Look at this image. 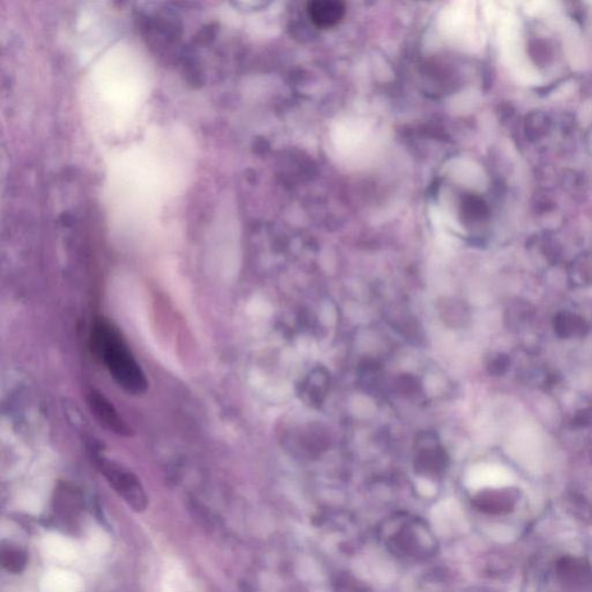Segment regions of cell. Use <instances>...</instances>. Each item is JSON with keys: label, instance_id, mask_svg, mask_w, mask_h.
Wrapping results in <instances>:
<instances>
[{"label": "cell", "instance_id": "obj_8", "mask_svg": "<svg viewBox=\"0 0 592 592\" xmlns=\"http://www.w3.org/2000/svg\"><path fill=\"white\" fill-rule=\"evenodd\" d=\"M550 129V121L543 112H533L526 116L525 133L531 141L540 140Z\"/></svg>", "mask_w": 592, "mask_h": 592}, {"label": "cell", "instance_id": "obj_5", "mask_svg": "<svg viewBox=\"0 0 592 592\" xmlns=\"http://www.w3.org/2000/svg\"><path fill=\"white\" fill-rule=\"evenodd\" d=\"M512 474L500 465H486L474 471L470 482L474 487H502L512 484Z\"/></svg>", "mask_w": 592, "mask_h": 592}, {"label": "cell", "instance_id": "obj_2", "mask_svg": "<svg viewBox=\"0 0 592 592\" xmlns=\"http://www.w3.org/2000/svg\"><path fill=\"white\" fill-rule=\"evenodd\" d=\"M95 463L109 485L133 510L139 512L146 509V493L132 471L100 453L95 455Z\"/></svg>", "mask_w": 592, "mask_h": 592}, {"label": "cell", "instance_id": "obj_7", "mask_svg": "<svg viewBox=\"0 0 592 592\" xmlns=\"http://www.w3.org/2000/svg\"><path fill=\"white\" fill-rule=\"evenodd\" d=\"M328 374L323 369H316L308 378L306 384V394L309 397L311 404L320 405L324 399L325 392L328 389Z\"/></svg>", "mask_w": 592, "mask_h": 592}, {"label": "cell", "instance_id": "obj_4", "mask_svg": "<svg viewBox=\"0 0 592 592\" xmlns=\"http://www.w3.org/2000/svg\"><path fill=\"white\" fill-rule=\"evenodd\" d=\"M308 15L320 28H331L338 25L345 15V4L337 0H315L308 4Z\"/></svg>", "mask_w": 592, "mask_h": 592}, {"label": "cell", "instance_id": "obj_3", "mask_svg": "<svg viewBox=\"0 0 592 592\" xmlns=\"http://www.w3.org/2000/svg\"><path fill=\"white\" fill-rule=\"evenodd\" d=\"M86 399L92 415L103 428L122 437H131L133 435V429L119 415L117 408L105 397L103 392L91 389L87 392Z\"/></svg>", "mask_w": 592, "mask_h": 592}, {"label": "cell", "instance_id": "obj_11", "mask_svg": "<svg viewBox=\"0 0 592 592\" xmlns=\"http://www.w3.org/2000/svg\"><path fill=\"white\" fill-rule=\"evenodd\" d=\"M530 55L532 57L536 64L546 65L548 60L552 57V50L543 41H534L530 44Z\"/></svg>", "mask_w": 592, "mask_h": 592}, {"label": "cell", "instance_id": "obj_1", "mask_svg": "<svg viewBox=\"0 0 592 592\" xmlns=\"http://www.w3.org/2000/svg\"><path fill=\"white\" fill-rule=\"evenodd\" d=\"M92 347L105 365L112 380L131 396H143L148 390V380L131 352L125 339L112 322L100 318L92 330Z\"/></svg>", "mask_w": 592, "mask_h": 592}, {"label": "cell", "instance_id": "obj_9", "mask_svg": "<svg viewBox=\"0 0 592 592\" xmlns=\"http://www.w3.org/2000/svg\"><path fill=\"white\" fill-rule=\"evenodd\" d=\"M1 562L6 571L19 574L27 566V554L17 547H8L3 550Z\"/></svg>", "mask_w": 592, "mask_h": 592}, {"label": "cell", "instance_id": "obj_6", "mask_svg": "<svg viewBox=\"0 0 592 592\" xmlns=\"http://www.w3.org/2000/svg\"><path fill=\"white\" fill-rule=\"evenodd\" d=\"M514 453L521 460L538 457L540 451L539 439L530 429H519L514 435Z\"/></svg>", "mask_w": 592, "mask_h": 592}, {"label": "cell", "instance_id": "obj_10", "mask_svg": "<svg viewBox=\"0 0 592 592\" xmlns=\"http://www.w3.org/2000/svg\"><path fill=\"white\" fill-rule=\"evenodd\" d=\"M464 207H465V213H467L469 219L481 220L487 218V205L479 197H476V195L469 197L467 202H464Z\"/></svg>", "mask_w": 592, "mask_h": 592}]
</instances>
